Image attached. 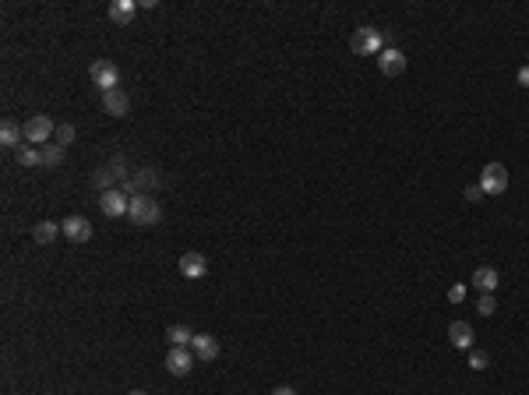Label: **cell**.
<instances>
[{
    "mask_svg": "<svg viewBox=\"0 0 529 395\" xmlns=\"http://www.w3.org/2000/svg\"><path fill=\"white\" fill-rule=\"evenodd\" d=\"M127 219L134 222V226H156L159 219H163V208H159V201L148 195H131V208H127Z\"/></svg>",
    "mask_w": 529,
    "mask_h": 395,
    "instance_id": "6da1fadb",
    "label": "cell"
},
{
    "mask_svg": "<svg viewBox=\"0 0 529 395\" xmlns=\"http://www.w3.org/2000/svg\"><path fill=\"white\" fill-rule=\"evenodd\" d=\"M349 50H353V53H360V57L381 53V50H385V36H381L378 28L364 25V28H356V32H353V39H349Z\"/></svg>",
    "mask_w": 529,
    "mask_h": 395,
    "instance_id": "7a4b0ae2",
    "label": "cell"
},
{
    "mask_svg": "<svg viewBox=\"0 0 529 395\" xmlns=\"http://www.w3.org/2000/svg\"><path fill=\"white\" fill-rule=\"evenodd\" d=\"M53 134H57V124H53L46 113H39V117L25 120V141H28V145L43 148V145H50V138H53Z\"/></svg>",
    "mask_w": 529,
    "mask_h": 395,
    "instance_id": "3957f363",
    "label": "cell"
},
{
    "mask_svg": "<svg viewBox=\"0 0 529 395\" xmlns=\"http://www.w3.org/2000/svg\"><path fill=\"white\" fill-rule=\"evenodd\" d=\"M480 188H484V195H505L508 191V170L501 163H487L480 170Z\"/></svg>",
    "mask_w": 529,
    "mask_h": 395,
    "instance_id": "277c9868",
    "label": "cell"
},
{
    "mask_svg": "<svg viewBox=\"0 0 529 395\" xmlns=\"http://www.w3.org/2000/svg\"><path fill=\"white\" fill-rule=\"evenodd\" d=\"M195 353H191V346H170V353H166V371L173 374V378H184V374H191V367H195Z\"/></svg>",
    "mask_w": 529,
    "mask_h": 395,
    "instance_id": "5b68a950",
    "label": "cell"
},
{
    "mask_svg": "<svg viewBox=\"0 0 529 395\" xmlns=\"http://www.w3.org/2000/svg\"><path fill=\"white\" fill-rule=\"evenodd\" d=\"M89 78H92V85H99L103 92H113L116 85H120V71H116V64L113 60H92V67H89Z\"/></svg>",
    "mask_w": 529,
    "mask_h": 395,
    "instance_id": "8992f818",
    "label": "cell"
},
{
    "mask_svg": "<svg viewBox=\"0 0 529 395\" xmlns=\"http://www.w3.org/2000/svg\"><path fill=\"white\" fill-rule=\"evenodd\" d=\"M99 208H103L106 219H120V215H127V208H131V195H127L124 188L103 191V195H99Z\"/></svg>",
    "mask_w": 529,
    "mask_h": 395,
    "instance_id": "52a82bcc",
    "label": "cell"
},
{
    "mask_svg": "<svg viewBox=\"0 0 529 395\" xmlns=\"http://www.w3.org/2000/svg\"><path fill=\"white\" fill-rule=\"evenodd\" d=\"M378 71L388 75V78H399V75L406 71V53L396 50V46H385V50L378 53Z\"/></svg>",
    "mask_w": 529,
    "mask_h": 395,
    "instance_id": "ba28073f",
    "label": "cell"
},
{
    "mask_svg": "<svg viewBox=\"0 0 529 395\" xmlns=\"http://www.w3.org/2000/svg\"><path fill=\"white\" fill-rule=\"evenodd\" d=\"M60 229H64V237H67L71 244H89V240H92V222H89L85 215H67V219L60 222Z\"/></svg>",
    "mask_w": 529,
    "mask_h": 395,
    "instance_id": "9c48e42d",
    "label": "cell"
},
{
    "mask_svg": "<svg viewBox=\"0 0 529 395\" xmlns=\"http://www.w3.org/2000/svg\"><path fill=\"white\" fill-rule=\"evenodd\" d=\"M191 353H195L202 364H212V360L219 357V339H215V335H209V332H195Z\"/></svg>",
    "mask_w": 529,
    "mask_h": 395,
    "instance_id": "30bf717a",
    "label": "cell"
},
{
    "mask_svg": "<svg viewBox=\"0 0 529 395\" xmlns=\"http://www.w3.org/2000/svg\"><path fill=\"white\" fill-rule=\"evenodd\" d=\"M209 272V261H205V254H198V251H187V254H180V276L184 279H202Z\"/></svg>",
    "mask_w": 529,
    "mask_h": 395,
    "instance_id": "8fae6325",
    "label": "cell"
},
{
    "mask_svg": "<svg viewBox=\"0 0 529 395\" xmlns=\"http://www.w3.org/2000/svg\"><path fill=\"white\" fill-rule=\"evenodd\" d=\"M473 339H476V335H473V325H469V321H452V325H448V342H452L455 350H466V353H469V350H473Z\"/></svg>",
    "mask_w": 529,
    "mask_h": 395,
    "instance_id": "7c38bea8",
    "label": "cell"
},
{
    "mask_svg": "<svg viewBox=\"0 0 529 395\" xmlns=\"http://www.w3.org/2000/svg\"><path fill=\"white\" fill-rule=\"evenodd\" d=\"M103 109L109 113V117H127V109H131V99H127V92H120V89L103 92Z\"/></svg>",
    "mask_w": 529,
    "mask_h": 395,
    "instance_id": "4fadbf2b",
    "label": "cell"
},
{
    "mask_svg": "<svg viewBox=\"0 0 529 395\" xmlns=\"http://www.w3.org/2000/svg\"><path fill=\"white\" fill-rule=\"evenodd\" d=\"M498 283H501V276H498L491 265H480V269L473 272V286H476L480 293H494V290H498Z\"/></svg>",
    "mask_w": 529,
    "mask_h": 395,
    "instance_id": "5bb4252c",
    "label": "cell"
},
{
    "mask_svg": "<svg viewBox=\"0 0 529 395\" xmlns=\"http://www.w3.org/2000/svg\"><path fill=\"white\" fill-rule=\"evenodd\" d=\"M134 11H138V4H134V0H113L106 14H109V21H113V25H127V21L134 18Z\"/></svg>",
    "mask_w": 529,
    "mask_h": 395,
    "instance_id": "9a60e30c",
    "label": "cell"
},
{
    "mask_svg": "<svg viewBox=\"0 0 529 395\" xmlns=\"http://www.w3.org/2000/svg\"><path fill=\"white\" fill-rule=\"evenodd\" d=\"M21 138H25V127H18L14 120H4V124H0V141H4V148H21Z\"/></svg>",
    "mask_w": 529,
    "mask_h": 395,
    "instance_id": "2e32d148",
    "label": "cell"
},
{
    "mask_svg": "<svg viewBox=\"0 0 529 395\" xmlns=\"http://www.w3.org/2000/svg\"><path fill=\"white\" fill-rule=\"evenodd\" d=\"M57 233H64L60 229V222H53V219H43V222H36V229H32V237H36V244H53L57 240Z\"/></svg>",
    "mask_w": 529,
    "mask_h": 395,
    "instance_id": "e0dca14e",
    "label": "cell"
},
{
    "mask_svg": "<svg viewBox=\"0 0 529 395\" xmlns=\"http://www.w3.org/2000/svg\"><path fill=\"white\" fill-rule=\"evenodd\" d=\"M14 159H18V166H43V148L21 145V148H14Z\"/></svg>",
    "mask_w": 529,
    "mask_h": 395,
    "instance_id": "ac0fdd59",
    "label": "cell"
},
{
    "mask_svg": "<svg viewBox=\"0 0 529 395\" xmlns=\"http://www.w3.org/2000/svg\"><path fill=\"white\" fill-rule=\"evenodd\" d=\"M166 339H170V346H191L195 342V332L187 325H170L166 328Z\"/></svg>",
    "mask_w": 529,
    "mask_h": 395,
    "instance_id": "d6986e66",
    "label": "cell"
},
{
    "mask_svg": "<svg viewBox=\"0 0 529 395\" xmlns=\"http://www.w3.org/2000/svg\"><path fill=\"white\" fill-rule=\"evenodd\" d=\"M60 163H64V148H60L57 141L43 145V166H46V170H57Z\"/></svg>",
    "mask_w": 529,
    "mask_h": 395,
    "instance_id": "ffe728a7",
    "label": "cell"
},
{
    "mask_svg": "<svg viewBox=\"0 0 529 395\" xmlns=\"http://www.w3.org/2000/svg\"><path fill=\"white\" fill-rule=\"evenodd\" d=\"M113 180H116V177L109 173V166H103V170H96V177H92V184L99 188V195H103V191H113Z\"/></svg>",
    "mask_w": 529,
    "mask_h": 395,
    "instance_id": "44dd1931",
    "label": "cell"
},
{
    "mask_svg": "<svg viewBox=\"0 0 529 395\" xmlns=\"http://www.w3.org/2000/svg\"><path fill=\"white\" fill-rule=\"evenodd\" d=\"M53 138H57L60 148H67V145L75 141V124H57V134H53Z\"/></svg>",
    "mask_w": 529,
    "mask_h": 395,
    "instance_id": "7402d4cb",
    "label": "cell"
},
{
    "mask_svg": "<svg viewBox=\"0 0 529 395\" xmlns=\"http://www.w3.org/2000/svg\"><path fill=\"white\" fill-rule=\"evenodd\" d=\"M498 310V300H494V293H484L480 300H476V314H484V318H491Z\"/></svg>",
    "mask_w": 529,
    "mask_h": 395,
    "instance_id": "603a6c76",
    "label": "cell"
},
{
    "mask_svg": "<svg viewBox=\"0 0 529 395\" xmlns=\"http://www.w3.org/2000/svg\"><path fill=\"white\" fill-rule=\"evenodd\" d=\"M487 364H491V357H487L484 350H469V367H473V371H484Z\"/></svg>",
    "mask_w": 529,
    "mask_h": 395,
    "instance_id": "cb8c5ba5",
    "label": "cell"
},
{
    "mask_svg": "<svg viewBox=\"0 0 529 395\" xmlns=\"http://www.w3.org/2000/svg\"><path fill=\"white\" fill-rule=\"evenodd\" d=\"M109 173H113L116 180H124V177H127V170H124V156H113V159H109Z\"/></svg>",
    "mask_w": 529,
    "mask_h": 395,
    "instance_id": "d4e9b609",
    "label": "cell"
},
{
    "mask_svg": "<svg viewBox=\"0 0 529 395\" xmlns=\"http://www.w3.org/2000/svg\"><path fill=\"white\" fill-rule=\"evenodd\" d=\"M462 195H466V201H484V188L480 184H466Z\"/></svg>",
    "mask_w": 529,
    "mask_h": 395,
    "instance_id": "484cf974",
    "label": "cell"
},
{
    "mask_svg": "<svg viewBox=\"0 0 529 395\" xmlns=\"http://www.w3.org/2000/svg\"><path fill=\"white\" fill-rule=\"evenodd\" d=\"M462 300H466V286H462V283H455V286L448 290V303H462Z\"/></svg>",
    "mask_w": 529,
    "mask_h": 395,
    "instance_id": "4316f807",
    "label": "cell"
},
{
    "mask_svg": "<svg viewBox=\"0 0 529 395\" xmlns=\"http://www.w3.org/2000/svg\"><path fill=\"white\" fill-rule=\"evenodd\" d=\"M519 85L529 89V64H526V67H519Z\"/></svg>",
    "mask_w": 529,
    "mask_h": 395,
    "instance_id": "83f0119b",
    "label": "cell"
},
{
    "mask_svg": "<svg viewBox=\"0 0 529 395\" xmlns=\"http://www.w3.org/2000/svg\"><path fill=\"white\" fill-rule=\"evenodd\" d=\"M272 395H297V392H293L290 385H276V389H272Z\"/></svg>",
    "mask_w": 529,
    "mask_h": 395,
    "instance_id": "f1b7e54d",
    "label": "cell"
},
{
    "mask_svg": "<svg viewBox=\"0 0 529 395\" xmlns=\"http://www.w3.org/2000/svg\"><path fill=\"white\" fill-rule=\"evenodd\" d=\"M127 395H148V392H141V389H134V392H127Z\"/></svg>",
    "mask_w": 529,
    "mask_h": 395,
    "instance_id": "f546056e",
    "label": "cell"
}]
</instances>
